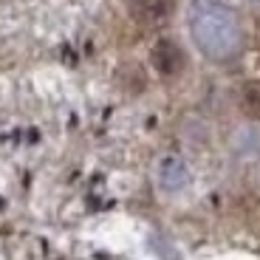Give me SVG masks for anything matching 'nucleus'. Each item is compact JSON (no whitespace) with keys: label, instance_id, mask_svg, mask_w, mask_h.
Returning <instances> with one entry per match:
<instances>
[{"label":"nucleus","instance_id":"1","mask_svg":"<svg viewBox=\"0 0 260 260\" xmlns=\"http://www.w3.org/2000/svg\"><path fill=\"white\" fill-rule=\"evenodd\" d=\"M150 62H153V68L161 77H176L187 65V54H184V48L176 40H158L153 46V51H150Z\"/></svg>","mask_w":260,"mask_h":260},{"label":"nucleus","instance_id":"2","mask_svg":"<svg viewBox=\"0 0 260 260\" xmlns=\"http://www.w3.org/2000/svg\"><path fill=\"white\" fill-rule=\"evenodd\" d=\"M176 0H130V17L139 26H158L173 17Z\"/></svg>","mask_w":260,"mask_h":260},{"label":"nucleus","instance_id":"3","mask_svg":"<svg viewBox=\"0 0 260 260\" xmlns=\"http://www.w3.org/2000/svg\"><path fill=\"white\" fill-rule=\"evenodd\" d=\"M238 105L249 119H260V79H249L238 91Z\"/></svg>","mask_w":260,"mask_h":260}]
</instances>
